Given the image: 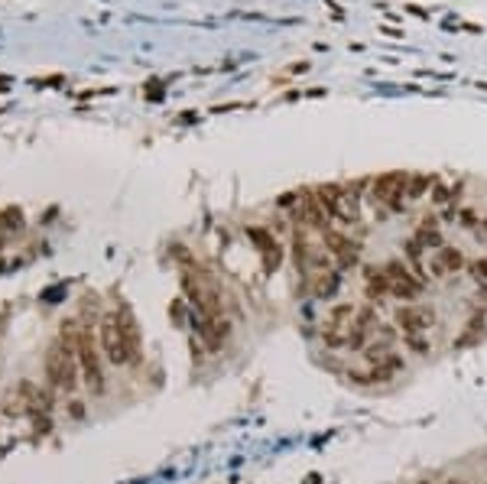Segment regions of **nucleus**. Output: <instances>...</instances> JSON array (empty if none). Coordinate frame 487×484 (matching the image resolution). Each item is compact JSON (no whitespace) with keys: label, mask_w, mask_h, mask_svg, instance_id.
<instances>
[{"label":"nucleus","mask_w":487,"mask_h":484,"mask_svg":"<svg viewBox=\"0 0 487 484\" xmlns=\"http://www.w3.org/2000/svg\"><path fill=\"white\" fill-rule=\"evenodd\" d=\"M322 241H325V250L331 254V260L338 264V270H351V266L361 264V244L351 241L347 234L328 228L325 234H322Z\"/></svg>","instance_id":"7"},{"label":"nucleus","mask_w":487,"mask_h":484,"mask_svg":"<svg viewBox=\"0 0 487 484\" xmlns=\"http://www.w3.org/2000/svg\"><path fill=\"white\" fill-rule=\"evenodd\" d=\"M341 289V270H325V273L312 276V293L319 299H331Z\"/></svg>","instance_id":"14"},{"label":"nucleus","mask_w":487,"mask_h":484,"mask_svg":"<svg viewBox=\"0 0 487 484\" xmlns=\"http://www.w3.org/2000/svg\"><path fill=\"white\" fill-rule=\"evenodd\" d=\"M68 407H72L68 413H72L75 419H82V416H84V403H78V400H75V403H68Z\"/></svg>","instance_id":"22"},{"label":"nucleus","mask_w":487,"mask_h":484,"mask_svg":"<svg viewBox=\"0 0 487 484\" xmlns=\"http://www.w3.org/2000/svg\"><path fill=\"white\" fill-rule=\"evenodd\" d=\"M364 296L370 299L374 305H380L384 296H390V280H387L384 266H364Z\"/></svg>","instance_id":"11"},{"label":"nucleus","mask_w":487,"mask_h":484,"mask_svg":"<svg viewBox=\"0 0 487 484\" xmlns=\"http://www.w3.org/2000/svg\"><path fill=\"white\" fill-rule=\"evenodd\" d=\"M98 338H101L104 358L117 368L137 361V354H140V332H137V322L127 312L104 315L101 325H98Z\"/></svg>","instance_id":"1"},{"label":"nucleus","mask_w":487,"mask_h":484,"mask_svg":"<svg viewBox=\"0 0 487 484\" xmlns=\"http://www.w3.org/2000/svg\"><path fill=\"white\" fill-rule=\"evenodd\" d=\"M315 195H319L322 209L328 211V218H345L347 221V215H345V189H341V186H331V182H325V186H319V189H315Z\"/></svg>","instance_id":"12"},{"label":"nucleus","mask_w":487,"mask_h":484,"mask_svg":"<svg viewBox=\"0 0 487 484\" xmlns=\"http://www.w3.org/2000/svg\"><path fill=\"white\" fill-rule=\"evenodd\" d=\"M374 322H377V305L374 303H367V305H361L357 309V315H354V325H361V328H374Z\"/></svg>","instance_id":"18"},{"label":"nucleus","mask_w":487,"mask_h":484,"mask_svg":"<svg viewBox=\"0 0 487 484\" xmlns=\"http://www.w3.org/2000/svg\"><path fill=\"white\" fill-rule=\"evenodd\" d=\"M468 266V260H465V254H461L458 247H442V250H435V257L429 260V270H432V280H442V276L449 273H458V270H465Z\"/></svg>","instance_id":"10"},{"label":"nucleus","mask_w":487,"mask_h":484,"mask_svg":"<svg viewBox=\"0 0 487 484\" xmlns=\"http://www.w3.org/2000/svg\"><path fill=\"white\" fill-rule=\"evenodd\" d=\"M406 348H412V351H422V354H429V342L422 338V335H410V338H403Z\"/></svg>","instance_id":"20"},{"label":"nucleus","mask_w":487,"mask_h":484,"mask_svg":"<svg viewBox=\"0 0 487 484\" xmlns=\"http://www.w3.org/2000/svg\"><path fill=\"white\" fill-rule=\"evenodd\" d=\"M432 186H435V176H429V172H410V182H406V202H419Z\"/></svg>","instance_id":"17"},{"label":"nucleus","mask_w":487,"mask_h":484,"mask_svg":"<svg viewBox=\"0 0 487 484\" xmlns=\"http://www.w3.org/2000/svg\"><path fill=\"white\" fill-rule=\"evenodd\" d=\"M394 322H396V328L403 332V338H410V335H426L432 328V322H435V312H432L429 305L406 303L394 312Z\"/></svg>","instance_id":"6"},{"label":"nucleus","mask_w":487,"mask_h":484,"mask_svg":"<svg viewBox=\"0 0 487 484\" xmlns=\"http://www.w3.org/2000/svg\"><path fill=\"white\" fill-rule=\"evenodd\" d=\"M445 484H468V481H465V478H449Z\"/></svg>","instance_id":"24"},{"label":"nucleus","mask_w":487,"mask_h":484,"mask_svg":"<svg viewBox=\"0 0 487 484\" xmlns=\"http://www.w3.org/2000/svg\"><path fill=\"white\" fill-rule=\"evenodd\" d=\"M403 250H406V266H410L412 273H416V280H422V283H429L432 276L426 273V266H422V250H426V247H422L416 238H410V241H406V244H403Z\"/></svg>","instance_id":"16"},{"label":"nucleus","mask_w":487,"mask_h":484,"mask_svg":"<svg viewBox=\"0 0 487 484\" xmlns=\"http://www.w3.org/2000/svg\"><path fill=\"white\" fill-rule=\"evenodd\" d=\"M384 273H387V280H390V296L403 299V303L419 299L422 289H426V283H422V280H416V273H412L403 260H390V264L384 266Z\"/></svg>","instance_id":"5"},{"label":"nucleus","mask_w":487,"mask_h":484,"mask_svg":"<svg viewBox=\"0 0 487 484\" xmlns=\"http://www.w3.org/2000/svg\"><path fill=\"white\" fill-rule=\"evenodd\" d=\"M296 221L306 225V228H312V231H322V234L328 231V221L331 218H328V211L322 209L315 189H302L299 192V199H296Z\"/></svg>","instance_id":"8"},{"label":"nucleus","mask_w":487,"mask_h":484,"mask_svg":"<svg viewBox=\"0 0 487 484\" xmlns=\"http://www.w3.org/2000/svg\"><path fill=\"white\" fill-rule=\"evenodd\" d=\"M416 241H419L426 250H442L445 247V241H442V231H439V221L432 218H422L419 221V231H416Z\"/></svg>","instance_id":"15"},{"label":"nucleus","mask_w":487,"mask_h":484,"mask_svg":"<svg viewBox=\"0 0 487 484\" xmlns=\"http://www.w3.org/2000/svg\"><path fill=\"white\" fill-rule=\"evenodd\" d=\"M354 315H357V305L335 303L331 309H328V315H325V332H345L347 325L354 322Z\"/></svg>","instance_id":"13"},{"label":"nucleus","mask_w":487,"mask_h":484,"mask_svg":"<svg viewBox=\"0 0 487 484\" xmlns=\"http://www.w3.org/2000/svg\"><path fill=\"white\" fill-rule=\"evenodd\" d=\"M481 231H484V241H487V221H481Z\"/></svg>","instance_id":"25"},{"label":"nucleus","mask_w":487,"mask_h":484,"mask_svg":"<svg viewBox=\"0 0 487 484\" xmlns=\"http://www.w3.org/2000/svg\"><path fill=\"white\" fill-rule=\"evenodd\" d=\"M406 182H410V172H380L374 182H370V199L377 205H387L390 211H403L406 209Z\"/></svg>","instance_id":"4"},{"label":"nucleus","mask_w":487,"mask_h":484,"mask_svg":"<svg viewBox=\"0 0 487 484\" xmlns=\"http://www.w3.org/2000/svg\"><path fill=\"white\" fill-rule=\"evenodd\" d=\"M46 377L49 384L56 390H72L78 387V377H82V368H78V351H75V342L68 338H59V342L49 345L46 351Z\"/></svg>","instance_id":"2"},{"label":"nucleus","mask_w":487,"mask_h":484,"mask_svg":"<svg viewBox=\"0 0 487 484\" xmlns=\"http://www.w3.org/2000/svg\"><path fill=\"white\" fill-rule=\"evenodd\" d=\"M471 273H474L478 283H487V257H484V260H478V264H471Z\"/></svg>","instance_id":"21"},{"label":"nucleus","mask_w":487,"mask_h":484,"mask_svg":"<svg viewBox=\"0 0 487 484\" xmlns=\"http://www.w3.org/2000/svg\"><path fill=\"white\" fill-rule=\"evenodd\" d=\"M62 338H66V335H62ZM68 342H75L84 387L91 390V393H104V368H101V354H98V348H94V342H91V332H88V328H78V335L68 338Z\"/></svg>","instance_id":"3"},{"label":"nucleus","mask_w":487,"mask_h":484,"mask_svg":"<svg viewBox=\"0 0 487 484\" xmlns=\"http://www.w3.org/2000/svg\"><path fill=\"white\" fill-rule=\"evenodd\" d=\"M419 484H432V481H419Z\"/></svg>","instance_id":"26"},{"label":"nucleus","mask_w":487,"mask_h":484,"mask_svg":"<svg viewBox=\"0 0 487 484\" xmlns=\"http://www.w3.org/2000/svg\"><path fill=\"white\" fill-rule=\"evenodd\" d=\"M449 202H451L449 186H442V182L435 179V186H432V205H435V209H442V205H449Z\"/></svg>","instance_id":"19"},{"label":"nucleus","mask_w":487,"mask_h":484,"mask_svg":"<svg viewBox=\"0 0 487 484\" xmlns=\"http://www.w3.org/2000/svg\"><path fill=\"white\" fill-rule=\"evenodd\" d=\"M247 238L257 244V250H260L263 257V270H276V266L283 264V247L280 241L273 238V231L267 228H247Z\"/></svg>","instance_id":"9"},{"label":"nucleus","mask_w":487,"mask_h":484,"mask_svg":"<svg viewBox=\"0 0 487 484\" xmlns=\"http://www.w3.org/2000/svg\"><path fill=\"white\" fill-rule=\"evenodd\" d=\"M406 10H410V13H416V17H422V20H429V13H426V10H422V7H416V3H410V7H406Z\"/></svg>","instance_id":"23"}]
</instances>
